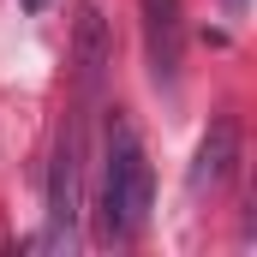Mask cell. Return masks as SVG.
I'll return each instance as SVG.
<instances>
[{
  "label": "cell",
  "instance_id": "obj_1",
  "mask_svg": "<svg viewBox=\"0 0 257 257\" xmlns=\"http://www.w3.org/2000/svg\"><path fill=\"white\" fill-rule=\"evenodd\" d=\"M150 197H156L150 156H144L132 120L114 108V120H108V150H102V197H96V209H102V239H108V245L144 233V221H150Z\"/></svg>",
  "mask_w": 257,
  "mask_h": 257
},
{
  "label": "cell",
  "instance_id": "obj_3",
  "mask_svg": "<svg viewBox=\"0 0 257 257\" xmlns=\"http://www.w3.org/2000/svg\"><path fill=\"white\" fill-rule=\"evenodd\" d=\"M144 6V48H150V66L162 84L180 78V54H186V12L180 0H138Z\"/></svg>",
  "mask_w": 257,
  "mask_h": 257
},
{
  "label": "cell",
  "instance_id": "obj_2",
  "mask_svg": "<svg viewBox=\"0 0 257 257\" xmlns=\"http://www.w3.org/2000/svg\"><path fill=\"white\" fill-rule=\"evenodd\" d=\"M78 215H84V132L66 126L48 174V245L72 251L78 245Z\"/></svg>",
  "mask_w": 257,
  "mask_h": 257
},
{
  "label": "cell",
  "instance_id": "obj_5",
  "mask_svg": "<svg viewBox=\"0 0 257 257\" xmlns=\"http://www.w3.org/2000/svg\"><path fill=\"white\" fill-rule=\"evenodd\" d=\"M108 72V24H102V6H84L78 12V84L96 90Z\"/></svg>",
  "mask_w": 257,
  "mask_h": 257
},
{
  "label": "cell",
  "instance_id": "obj_6",
  "mask_svg": "<svg viewBox=\"0 0 257 257\" xmlns=\"http://www.w3.org/2000/svg\"><path fill=\"white\" fill-rule=\"evenodd\" d=\"M24 6H42V0H24Z\"/></svg>",
  "mask_w": 257,
  "mask_h": 257
},
{
  "label": "cell",
  "instance_id": "obj_4",
  "mask_svg": "<svg viewBox=\"0 0 257 257\" xmlns=\"http://www.w3.org/2000/svg\"><path fill=\"white\" fill-rule=\"evenodd\" d=\"M233 162H239V120H233V114H221V120H209L203 144H197L186 186H192L197 197L215 192V186H227V180H233Z\"/></svg>",
  "mask_w": 257,
  "mask_h": 257
}]
</instances>
